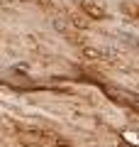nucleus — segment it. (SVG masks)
<instances>
[{"label":"nucleus","mask_w":139,"mask_h":147,"mask_svg":"<svg viewBox=\"0 0 139 147\" xmlns=\"http://www.w3.org/2000/svg\"><path fill=\"white\" fill-rule=\"evenodd\" d=\"M12 0H0V5H10Z\"/></svg>","instance_id":"nucleus-6"},{"label":"nucleus","mask_w":139,"mask_h":147,"mask_svg":"<svg viewBox=\"0 0 139 147\" xmlns=\"http://www.w3.org/2000/svg\"><path fill=\"white\" fill-rule=\"evenodd\" d=\"M37 3H39V5H44V7H49V10L54 7V3H51V0H37Z\"/></svg>","instance_id":"nucleus-5"},{"label":"nucleus","mask_w":139,"mask_h":147,"mask_svg":"<svg viewBox=\"0 0 139 147\" xmlns=\"http://www.w3.org/2000/svg\"><path fill=\"white\" fill-rule=\"evenodd\" d=\"M81 57L88 59V61H100V59H103V52H100V49H93V47H83Z\"/></svg>","instance_id":"nucleus-3"},{"label":"nucleus","mask_w":139,"mask_h":147,"mask_svg":"<svg viewBox=\"0 0 139 147\" xmlns=\"http://www.w3.org/2000/svg\"><path fill=\"white\" fill-rule=\"evenodd\" d=\"M120 12H122L127 20H137L139 22V3L137 0H124L122 5H120Z\"/></svg>","instance_id":"nucleus-2"},{"label":"nucleus","mask_w":139,"mask_h":147,"mask_svg":"<svg viewBox=\"0 0 139 147\" xmlns=\"http://www.w3.org/2000/svg\"><path fill=\"white\" fill-rule=\"evenodd\" d=\"M54 27H56V32H63V34L71 37V27H68L66 20H54Z\"/></svg>","instance_id":"nucleus-4"},{"label":"nucleus","mask_w":139,"mask_h":147,"mask_svg":"<svg viewBox=\"0 0 139 147\" xmlns=\"http://www.w3.org/2000/svg\"><path fill=\"white\" fill-rule=\"evenodd\" d=\"M81 10L86 12L90 20H108V10L100 5L98 0H81Z\"/></svg>","instance_id":"nucleus-1"}]
</instances>
